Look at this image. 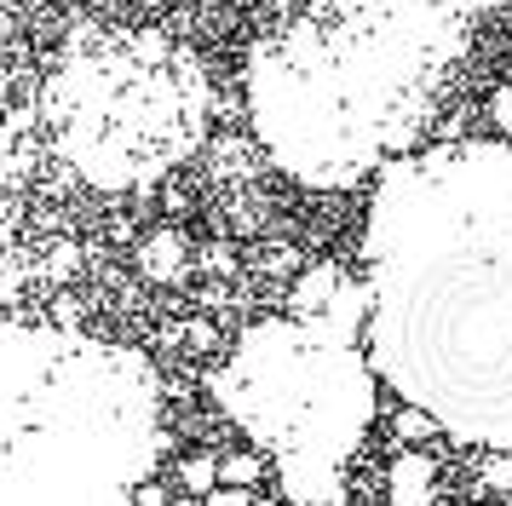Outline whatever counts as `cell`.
I'll return each instance as SVG.
<instances>
[{
  "instance_id": "obj_4",
  "label": "cell",
  "mask_w": 512,
  "mask_h": 506,
  "mask_svg": "<svg viewBox=\"0 0 512 506\" xmlns=\"http://www.w3.org/2000/svg\"><path fill=\"white\" fill-rule=\"evenodd\" d=\"M225 386H236L242 426L271 449H311V472L340 483V455L357 449L363 420L374 414V386L351 334L328 322H265L236 351Z\"/></svg>"
},
{
  "instance_id": "obj_5",
  "label": "cell",
  "mask_w": 512,
  "mask_h": 506,
  "mask_svg": "<svg viewBox=\"0 0 512 506\" xmlns=\"http://www.w3.org/2000/svg\"><path fill=\"white\" fill-rule=\"evenodd\" d=\"M386 489H392V506H443L438 460L432 455H397Z\"/></svg>"
},
{
  "instance_id": "obj_6",
  "label": "cell",
  "mask_w": 512,
  "mask_h": 506,
  "mask_svg": "<svg viewBox=\"0 0 512 506\" xmlns=\"http://www.w3.org/2000/svg\"><path fill=\"white\" fill-rule=\"evenodd\" d=\"M478 483H489V489H512V460L507 455H489L484 466H478Z\"/></svg>"
},
{
  "instance_id": "obj_1",
  "label": "cell",
  "mask_w": 512,
  "mask_h": 506,
  "mask_svg": "<svg viewBox=\"0 0 512 506\" xmlns=\"http://www.w3.org/2000/svg\"><path fill=\"white\" fill-rule=\"evenodd\" d=\"M363 259L386 380L443 432L512 449V138L380 167Z\"/></svg>"
},
{
  "instance_id": "obj_2",
  "label": "cell",
  "mask_w": 512,
  "mask_h": 506,
  "mask_svg": "<svg viewBox=\"0 0 512 506\" xmlns=\"http://www.w3.org/2000/svg\"><path fill=\"white\" fill-rule=\"evenodd\" d=\"M501 0H317L254 46L248 115L288 179L351 190L432 121L455 64Z\"/></svg>"
},
{
  "instance_id": "obj_3",
  "label": "cell",
  "mask_w": 512,
  "mask_h": 506,
  "mask_svg": "<svg viewBox=\"0 0 512 506\" xmlns=\"http://www.w3.org/2000/svg\"><path fill=\"white\" fill-rule=\"evenodd\" d=\"M47 115L87 179L139 184L196 150L208 81L185 46L162 35H87L52 69Z\"/></svg>"
}]
</instances>
